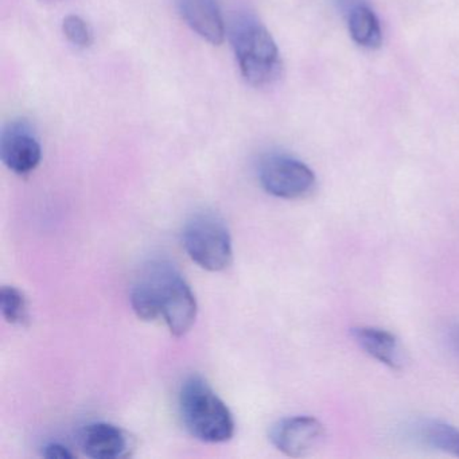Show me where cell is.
I'll use <instances>...</instances> for the list:
<instances>
[{"label": "cell", "mask_w": 459, "mask_h": 459, "mask_svg": "<svg viewBox=\"0 0 459 459\" xmlns=\"http://www.w3.org/2000/svg\"><path fill=\"white\" fill-rule=\"evenodd\" d=\"M178 405L185 429L195 439L224 443L235 435L232 412L201 376H192L182 384Z\"/></svg>", "instance_id": "obj_1"}, {"label": "cell", "mask_w": 459, "mask_h": 459, "mask_svg": "<svg viewBox=\"0 0 459 459\" xmlns=\"http://www.w3.org/2000/svg\"><path fill=\"white\" fill-rule=\"evenodd\" d=\"M238 68L256 88L273 84L281 72V53L270 31L254 17H238L230 30Z\"/></svg>", "instance_id": "obj_2"}, {"label": "cell", "mask_w": 459, "mask_h": 459, "mask_svg": "<svg viewBox=\"0 0 459 459\" xmlns=\"http://www.w3.org/2000/svg\"><path fill=\"white\" fill-rule=\"evenodd\" d=\"M139 281L152 292L171 334H186L197 318V300L181 273L168 263H152Z\"/></svg>", "instance_id": "obj_3"}, {"label": "cell", "mask_w": 459, "mask_h": 459, "mask_svg": "<svg viewBox=\"0 0 459 459\" xmlns=\"http://www.w3.org/2000/svg\"><path fill=\"white\" fill-rule=\"evenodd\" d=\"M185 251L204 270L220 273L233 260L232 238L224 220L213 212L193 214L182 232Z\"/></svg>", "instance_id": "obj_4"}, {"label": "cell", "mask_w": 459, "mask_h": 459, "mask_svg": "<svg viewBox=\"0 0 459 459\" xmlns=\"http://www.w3.org/2000/svg\"><path fill=\"white\" fill-rule=\"evenodd\" d=\"M260 185L273 197L298 200L316 187V174L302 160L286 154H267L257 168Z\"/></svg>", "instance_id": "obj_5"}, {"label": "cell", "mask_w": 459, "mask_h": 459, "mask_svg": "<svg viewBox=\"0 0 459 459\" xmlns=\"http://www.w3.org/2000/svg\"><path fill=\"white\" fill-rule=\"evenodd\" d=\"M0 158L13 173L26 176L39 168L41 144L26 120H13L0 136Z\"/></svg>", "instance_id": "obj_6"}, {"label": "cell", "mask_w": 459, "mask_h": 459, "mask_svg": "<svg viewBox=\"0 0 459 459\" xmlns=\"http://www.w3.org/2000/svg\"><path fill=\"white\" fill-rule=\"evenodd\" d=\"M326 437L324 424L313 416H291L273 424L270 432L273 445L294 458L313 454Z\"/></svg>", "instance_id": "obj_7"}, {"label": "cell", "mask_w": 459, "mask_h": 459, "mask_svg": "<svg viewBox=\"0 0 459 459\" xmlns=\"http://www.w3.org/2000/svg\"><path fill=\"white\" fill-rule=\"evenodd\" d=\"M77 447L93 459H120L133 455L135 440L125 429L106 421H95L77 432Z\"/></svg>", "instance_id": "obj_8"}, {"label": "cell", "mask_w": 459, "mask_h": 459, "mask_svg": "<svg viewBox=\"0 0 459 459\" xmlns=\"http://www.w3.org/2000/svg\"><path fill=\"white\" fill-rule=\"evenodd\" d=\"M182 20L201 39L220 45L224 41L225 26L217 0H176Z\"/></svg>", "instance_id": "obj_9"}, {"label": "cell", "mask_w": 459, "mask_h": 459, "mask_svg": "<svg viewBox=\"0 0 459 459\" xmlns=\"http://www.w3.org/2000/svg\"><path fill=\"white\" fill-rule=\"evenodd\" d=\"M351 335L365 353L381 364L396 370L403 367L402 346L392 333L376 327H356Z\"/></svg>", "instance_id": "obj_10"}, {"label": "cell", "mask_w": 459, "mask_h": 459, "mask_svg": "<svg viewBox=\"0 0 459 459\" xmlns=\"http://www.w3.org/2000/svg\"><path fill=\"white\" fill-rule=\"evenodd\" d=\"M413 439L432 450L459 458V429L440 420H424L416 424Z\"/></svg>", "instance_id": "obj_11"}, {"label": "cell", "mask_w": 459, "mask_h": 459, "mask_svg": "<svg viewBox=\"0 0 459 459\" xmlns=\"http://www.w3.org/2000/svg\"><path fill=\"white\" fill-rule=\"evenodd\" d=\"M349 33L359 47L376 49L383 41V31L375 13L367 4H357L349 9Z\"/></svg>", "instance_id": "obj_12"}, {"label": "cell", "mask_w": 459, "mask_h": 459, "mask_svg": "<svg viewBox=\"0 0 459 459\" xmlns=\"http://www.w3.org/2000/svg\"><path fill=\"white\" fill-rule=\"evenodd\" d=\"M0 310L9 324L26 325L29 322L28 300L17 287H2L0 290Z\"/></svg>", "instance_id": "obj_13"}, {"label": "cell", "mask_w": 459, "mask_h": 459, "mask_svg": "<svg viewBox=\"0 0 459 459\" xmlns=\"http://www.w3.org/2000/svg\"><path fill=\"white\" fill-rule=\"evenodd\" d=\"M63 30L68 41L76 48L85 49L92 45V30L88 23L77 15H69L64 20Z\"/></svg>", "instance_id": "obj_14"}, {"label": "cell", "mask_w": 459, "mask_h": 459, "mask_svg": "<svg viewBox=\"0 0 459 459\" xmlns=\"http://www.w3.org/2000/svg\"><path fill=\"white\" fill-rule=\"evenodd\" d=\"M42 455L49 459H72L74 458V454L69 450L65 446L61 443H50L45 446L44 453Z\"/></svg>", "instance_id": "obj_15"}, {"label": "cell", "mask_w": 459, "mask_h": 459, "mask_svg": "<svg viewBox=\"0 0 459 459\" xmlns=\"http://www.w3.org/2000/svg\"><path fill=\"white\" fill-rule=\"evenodd\" d=\"M454 345H455V348L458 349L459 351V327L455 330V333H454Z\"/></svg>", "instance_id": "obj_16"}]
</instances>
